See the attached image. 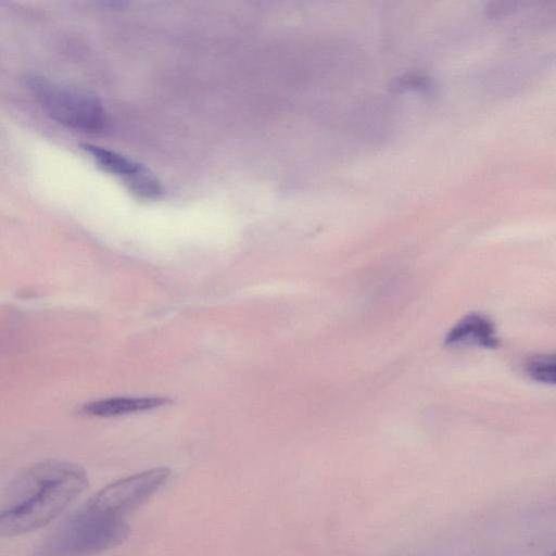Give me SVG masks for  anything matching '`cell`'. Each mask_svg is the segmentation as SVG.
<instances>
[{"instance_id":"cell-1","label":"cell","mask_w":556,"mask_h":556,"mask_svg":"<svg viewBox=\"0 0 556 556\" xmlns=\"http://www.w3.org/2000/svg\"><path fill=\"white\" fill-rule=\"evenodd\" d=\"M79 465L48 459L21 471L0 502V536L36 531L61 515L87 488Z\"/></svg>"},{"instance_id":"cell-2","label":"cell","mask_w":556,"mask_h":556,"mask_svg":"<svg viewBox=\"0 0 556 556\" xmlns=\"http://www.w3.org/2000/svg\"><path fill=\"white\" fill-rule=\"evenodd\" d=\"M128 534L125 519L102 516L81 506L27 556H92L121 544Z\"/></svg>"},{"instance_id":"cell-3","label":"cell","mask_w":556,"mask_h":556,"mask_svg":"<svg viewBox=\"0 0 556 556\" xmlns=\"http://www.w3.org/2000/svg\"><path fill=\"white\" fill-rule=\"evenodd\" d=\"M26 84L47 114L58 123L84 131H98L105 125L104 109L90 92L38 75L27 76Z\"/></svg>"},{"instance_id":"cell-4","label":"cell","mask_w":556,"mask_h":556,"mask_svg":"<svg viewBox=\"0 0 556 556\" xmlns=\"http://www.w3.org/2000/svg\"><path fill=\"white\" fill-rule=\"evenodd\" d=\"M170 469L159 467L119 479L92 495L83 506L96 514L124 519L169 479Z\"/></svg>"},{"instance_id":"cell-5","label":"cell","mask_w":556,"mask_h":556,"mask_svg":"<svg viewBox=\"0 0 556 556\" xmlns=\"http://www.w3.org/2000/svg\"><path fill=\"white\" fill-rule=\"evenodd\" d=\"M444 343L451 346L477 345L495 349L498 339L493 323L484 315L471 313L463 317L446 334Z\"/></svg>"},{"instance_id":"cell-6","label":"cell","mask_w":556,"mask_h":556,"mask_svg":"<svg viewBox=\"0 0 556 556\" xmlns=\"http://www.w3.org/2000/svg\"><path fill=\"white\" fill-rule=\"evenodd\" d=\"M170 402L166 396L110 397L86 403L81 412L88 416L113 417L157 408Z\"/></svg>"},{"instance_id":"cell-7","label":"cell","mask_w":556,"mask_h":556,"mask_svg":"<svg viewBox=\"0 0 556 556\" xmlns=\"http://www.w3.org/2000/svg\"><path fill=\"white\" fill-rule=\"evenodd\" d=\"M96 161L99 167L114 175L126 177V179L141 169V165L128 157L90 143L80 146Z\"/></svg>"},{"instance_id":"cell-8","label":"cell","mask_w":556,"mask_h":556,"mask_svg":"<svg viewBox=\"0 0 556 556\" xmlns=\"http://www.w3.org/2000/svg\"><path fill=\"white\" fill-rule=\"evenodd\" d=\"M528 376L541 383L553 386L556 380L554 354H540L531 357L526 364Z\"/></svg>"},{"instance_id":"cell-9","label":"cell","mask_w":556,"mask_h":556,"mask_svg":"<svg viewBox=\"0 0 556 556\" xmlns=\"http://www.w3.org/2000/svg\"><path fill=\"white\" fill-rule=\"evenodd\" d=\"M130 190L140 198L153 199L162 193V185L148 169L139 172L126 179Z\"/></svg>"},{"instance_id":"cell-10","label":"cell","mask_w":556,"mask_h":556,"mask_svg":"<svg viewBox=\"0 0 556 556\" xmlns=\"http://www.w3.org/2000/svg\"><path fill=\"white\" fill-rule=\"evenodd\" d=\"M431 88L430 79L421 74L410 73L399 76L390 85V89L394 92L405 90L428 91Z\"/></svg>"},{"instance_id":"cell-11","label":"cell","mask_w":556,"mask_h":556,"mask_svg":"<svg viewBox=\"0 0 556 556\" xmlns=\"http://www.w3.org/2000/svg\"><path fill=\"white\" fill-rule=\"evenodd\" d=\"M517 4L518 3L515 1L491 2L486 4L484 11L485 14L490 17H498L513 12L516 9Z\"/></svg>"}]
</instances>
